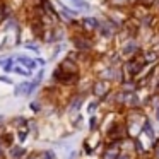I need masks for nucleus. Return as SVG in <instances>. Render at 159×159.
I'll list each match as a JSON object with an SVG mask.
<instances>
[{
  "instance_id": "nucleus-12",
  "label": "nucleus",
  "mask_w": 159,
  "mask_h": 159,
  "mask_svg": "<svg viewBox=\"0 0 159 159\" xmlns=\"http://www.w3.org/2000/svg\"><path fill=\"white\" fill-rule=\"evenodd\" d=\"M101 123H103V115L94 113L87 118V130L89 132H101Z\"/></svg>"
},
{
  "instance_id": "nucleus-32",
  "label": "nucleus",
  "mask_w": 159,
  "mask_h": 159,
  "mask_svg": "<svg viewBox=\"0 0 159 159\" xmlns=\"http://www.w3.org/2000/svg\"><path fill=\"white\" fill-rule=\"evenodd\" d=\"M125 2H128V0H111L113 5H120V4H125Z\"/></svg>"
},
{
  "instance_id": "nucleus-1",
  "label": "nucleus",
  "mask_w": 159,
  "mask_h": 159,
  "mask_svg": "<svg viewBox=\"0 0 159 159\" xmlns=\"http://www.w3.org/2000/svg\"><path fill=\"white\" fill-rule=\"evenodd\" d=\"M123 118L127 123V134L130 139H137L142 135L144 123L149 120V113L144 108H130L123 111Z\"/></svg>"
},
{
  "instance_id": "nucleus-5",
  "label": "nucleus",
  "mask_w": 159,
  "mask_h": 159,
  "mask_svg": "<svg viewBox=\"0 0 159 159\" xmlns=\"http://www.w3.org/2000/svg\"><path fill=\"white\" fill-rule=\"evenodd\" d=\"M118 52H120L121 58H123V62H125V60H130V58H134V57L140 55L144 50H142V45L137 38H130V39H127V41H123V45L120 46Z\"/></svg>"
},
{
  "instance_id": "nucleus-29",
  "label": "nucleus",
  "mask_w": 159,
  "mask_h": 159,
  "mask_svg": "<svg viewBox=\"0 0 159 159\" xmlns=\"http://www.w3.org/2000/svg\"><path fill=\"white\" fill-rule=\"evenodd\" d=\"M11 58H12V57H0V65L4 67L5 63H9V60H11Z\"/></svg>"
},
{
  "instance_id": "nucleus-28",
  "label": "nucleus",
  "mask_w": 159,
  "mask_h": 159,
  "mask_svg": "<svg viewBox=\"0 0 159 159\" xmlns=\"http://www.w3.org/2000/svg\"><path fill=\"white\" fill-rule=\"evenodd\" d=\"M152 116H154V123H159V108L152 110Z\"/></svg>"
},
{
  "instance_id": "nucleus-22",
  "label": "nucleus",
  "mask_w": 159,
  "mask_h": 159,
  "mask_svg": "<svg viewBox=\"0 0 159 159\" xmlns=\"http://www.w3.org/2000/svg\"><path fill=\"white\" fill-rule=\"evenodd\" d=\"M82 121H84V116L80 113H77L75 116L72 118V128H75V130H77V128H80V127H82Z\"/></svg>"
},
{
  "instance_id": "nucleus-8",
  "label": "nucleus",
  "mask_w": 159,
  "mask_h": 159,
  "mask_svg": "<svg viewBox=\"0 0 159 159\" xmlns=\"http://www.w3.org/2000/svg\"><path fill=\"white\" fill-rule=\"evenodd\" d=\"M38 86H39V84H36L34 80H24V82H21V84H17V86H16L14 94L17 98L19 96H31V94L38 89Z\"/></svg>"
},
{
  "instance_id": "nucleus-7",
  "label": "nucleus",
  "mask_w": 159,
  "mask_h": 159,
  "mask_svg": "<svg viewBox=\"0 0 159 159\" xmlns=\"http://www.w3.org/2000/svg\"><path fill=\"white\" fill-rule=\"evenodd\" d=\"M121 154L120 142H106L103 151L99 152V159H118Z\"/></svg>"
},
{
  "instance_id": "nucleus-14",
  "label": "nucleus",
  "mask_w": 159,
  "mask_h": 159,
  "mask_svg": "<svg viewBox=\"0 0 159 159\" xmlns=\"http://www.w3.org/2000/svg\"><path fill=\"white\" fill-rule=\"evenodd\" d=\"M16 62H19V65L26 67V69H29V70H34L36 67H38L36 58H29V57H26V55H17L16 57Z\"/></svg>"
},
{
  "instance_id": "nucleus-18",
  "label": "nucleus",
  "mask_w": 159,
  "mask_h": 159,
  "mask_svg": "<svg viewBox=\"0 0 159 159\" xmlns=\"http://www.w3.org/2000/svg\"><path fill=\"white\" fill-rule=\"evenodd\" d=\"M12 72H16L17 75H22V77H29L33 74V70H29V69H26V67H22V65H19V63H17Z\"/></svg>"
},
{
  "instance_id": "nucleus-31",
  "label": "nucleus",
  "mask_w": 159,
  "mask_h": 159,
  "mask_svg": "<svg viewBox=\"0 0 159 159\" xmlns=\"http://www.w3.org/2000/svg\"><path fill=\"white\" fill-rule=\"evenodd\" d=\"M36 63H38V67H45L46 65V60L45 58H36Z\"/></svg>"
},
{
  "instance_id": "nucleus-16",
  "label": "nucleus",
  "mask_w": 159,
  "mask_h": 159,
  "mask_svg": "<svg viewBox=\"0 0 159 159\" xmlns=\"http://www.w3.org/2000/svg\"><path fill=\"white\" fill-rule=\"evenodd\" d=\"M26 156H28V151L22 145H12L11 147V157L12 159H24Z\"/></svg>"
},
{
  "instance_id": "nucleus-27",
  "label": "nucleus",
  "mask_w": 159,
  "mask_h": 159,
  "mask_svg": "<svg viewBox=\"0 0 159 159\" xmlns=\"http://www.w3.org/2000/svg\"><path fill=\"white\" fill-rule=\"evenodd\" d=\"M118 159H139L137 154H128V152H121Z\"/></svg>"
},
{
  "instance_id": "nucleus-15",
  "label": "nucleus",
  "mask_w": 159,
  "mask_h": 159,
  "mask_svg": "<svg viewBox=\"0 0 159 159\" xmlns=\"http://www.w3.org/2000/svg\"><path fill=\"white\" fill-rule=\"evenodd\" d=\"M103 106V103H101V99H96V98H93V99H89L86 103V111L87 115H94V113H99V108Z\"/></svg>"
},
{
  "instance_id": "nucleus-4",
  "label": "nucleus",
  "mask_w": 159,
  "mask_h": 159,
  "mask_svg": "<svg viewBox=\"0 0 159 159\" xmlns=\"http://www.w3.org/2000/svg\"><path fill=\"white\" fill-rule=\"evenodd\" d=\"M70 41H72L74 48L79 53H84V55H87V53H91L94 50V39L87 33H74Z\"/></svg>"
},
{
  "instance_id": "nucleus-11",
  "label": "nucleus",
  "mask_w": 159,
  "mask_h": 159,
  "mask_svg": "<svg viewBox=\"0 0 159 159\" xmlns=\"http://www.w3.org/2000/svg\"><path fill=\"white\" fill-rule=\"evenodd\" d=\"M142 135H144L147 140H151L152 144H154L156 139L159 137V135H157V130H156V127H154V120H152V118H149V120L144 123V128H142Z\"/></svg>"
},
{
  "instance_id": "nucleus-23",
  "label": "nucleus",
  "mask_w": 159,
  "mask_h": 159,
  "mask_svg": "<svg viewBox=\"0 0 159 159\" xmlns=\"http://www.w3.org/2000/svg\"><path fill=\"white\" fill-rule=\"evenodd\" d=\"M41 103H39V101H33L31 104H29V110L33 111V113H39V111H41Z\"/></svg>"
},
{
  "instance_id": "nucleus-3",
  "label": "nucleus",
  "mask_w": 159,
  "mask_h": 159,
  "mask_svg": "<svg viewBox=\"0 0 159 159\" xmlns=\"http://www.w3.org/2000/svg\"><path fill=\"white\" fill-rule=\"evenodd\" d=\"M115 87L116 86H115L113 82H110V80H106V79H99V77H96V79L91 82V96L103 101L106 96H110V94L113 93Z\"/></svg>"
},
{
  "instance_id": "nucleus-33",
  "label": "nucleus",
  "mask_w": 159,
  "mask_h": 159,
  "mask_svg": "<svg viewBox=\"0 0 159 159\" xmlns=\"http://www.w3.org/2000/svg\"><path fill=\"white\" fill-rule=\"evenodd\" d=\"M4 157V152H2V147H0V159Z\"/></svg>"
},
{
  "instance_id": "nucleus-30",
  "label": "nucleus",
  "mask_w": 159,
  "mask_h": 159,
  "mask_svg": "<svg viewBox=\"0 0 159 159\" xmlns=\"http://www.w3.org/2000/svg\"><path fill=\"white\" fill-rule=\"evenodd\" d=\"M0 82H4V84H12V79H9V77H5V75H0Z\"/></svg>"
},
{
  "instance_id": "nucleus-21",
  "label": "nucleus",
  "mask_w": 159,
  "mask_h": 159,
  "mask_svg": "<svg viewBox=\"0 0 159 159\" xmlns=\"http://www.w3.org/2000/svg\"><path fill=\"white\" fill-rule=\"evenodd\" d=\"M39 159H57V154L52 149H45V151L39 152Z\"/></svg>"
},
{
  "instance_id": "nucleus-10",
  "label": "nucleus",
  "mask_w": 159,
  "mask_h": 159,
  "mask_svg": "<svg viewBox=\"0 0 159 159\" xmlns=\"http://www.w3.org/2000/svg\"><path fill=\"white\" fill-rule=\"evenodd\" d=\"M82 28L84 31L87 33V34H93V33H98V29H99L101 26V21L98 17H93V16H86V17H82Z\"/></svg>"
},
{
  "instance_id": "nucleus-34",
  "label": "nucleus",
  "mask_w": 159,
  "mask_h": 159,
  "mask_svg": "<svg viewBox=\"0 0 159 159\" xmlns=\"http://www.w3.org/2000/svg\"><path fill=\"white\" fill-rule=\"evenodd\" d=\"M72 2H74V4H75V2H77V0H72Z\"/></svg>"
},
{
  "instance_id": "nucleus-20",
  "label": "nucleus",
  "mask_w": 159,
  "mask_h": 159,
  "mask_svg": "<svg viewBox=\"0 0 159 159\" xmlns=\"http://www.w3.org/2000/svg\"><path fill=\"white\" fill-rule=\"evenodd\" d=\"M29 132H31V130H29V127L19 128V130H17V140H19V144H22V142L29 137Z\"/></svg>"
},
{
  "instance_id": "nucleus-9",
  "label": "nucleus",
  "mask_w": 159,
  "mask_h": 159,
  "mask_svg": "<svg viewBox=\"0 0 159 159\" xmlns=\"http://www.w3.org/2000/svg\"><path fill=\"white\" fill-rule=\"evenodd\" d=\"M58 67L65 74H69V75H80V65H79V62H75V60L63 58L62 62L58 63Z\"/></svg>"
},
{
  "instance_id": "nucleus-13",
  "label": "nucleus",
  "mask_w": 159,
  "mask_h": 159,
  "mask_svg": "<svg viewBox=\"0 0 159 159\" xmlns=\"http://www.w3.org/2000/svg\"><path fill=\"white\" fill-rule=\"evenodd\" d=\"M142 55H144L147 65H157V62H159V50L147 48V50H144V52H142Z\"/></svg>"
},
{
  "instance_id": "nucleus-17",
  "label": "nucleus",
  "mask_w": 159,
  "mask_h": 159,
  "mask_svg": "<svg viewBox=\"0 0 159 159\" xmlns=\"http://www.w3.org/2000/svg\"><path fill=\"white\" fill-rule=\"evenodd\" d=\"M12 125H14V127L19 130V128H24V127H28V125H29V120H28L26 116H16L14 120H12Z\"/></svg>"
},
{
  "instance_id": "nucleus-24",
  "label": "nucleus",
  "mask_w": 159,
  "mask_h": 159,
  "mask_svg": "<svg viewBox=\"0 0 159 159\" xmlns=\"http://www.w3.org/2000/svg\"><path fill=\"white\" fill-rule=\"evenodd\" d=\"M156 2H157V0H139V4H140L142 7H145V9H152Z\"/></svg>"
},
{
  "instance_id": "nucleus-26",
  "label": "nucleus",
  "mask_w": 159,
  "mask_h": 159,
  "mask_svg": "<svg viewBox=\"0 0 159 159\" xmlns=\"http://www.w3.org/2000/svg\"><path fill=\"white\" fill-rule=\"evenodd\" d=\"M24 48L31 50V52H34V53H39V46L36 45V43H24Z\"/></svg>"
},
{
  "instance_id": "nucleus-19",
  "label": "nucleus",
  "mask_w": 159,
  "mask_h": 159,
  "mask_svg": "<svg viewBox=\"0 0 159 159\" xmlns=\"http://www.w3.org/2000/svg\"><path fill=\"white\" fill-rule=\"evenodd\" d=\"M12 142H14V139H12V135L9 134V132H5L4 135H2V139H0V145H4V147H12Z\"/></svg>"
},
{
  "instance_id": "nucleus-6",
  "label": "nucleus",
  "mask_w": 159,
  "mask_h": 159,
  "mask_svg": "<svg viewBox=\"0 0 159 159\" xmlns=\"http://www.w3.org/2000/svg\"><path fill=\"white\" fill-rule=\"evenodd\" d=\"M91 93H82V91H77V93H74L72 96H70V99L67 101V110H69V113H80V110H82V106L87 103V96H89Z\"/></svg>"
},
{
  "instance_id": "nucleus-25",
  "label": "nucleus",
  "mask_w": 159,
  "mask_h": 159,
  "mask_svg": "<svg viewBox=\"0 0 159 159\" xmlns=\"http://www.w3.org/2000/svg\"><path fill=\"white\" fill-rule=\"evenodd\" d=\"M151 154H152V157H154V159H159V142H154V144H152Z\"/></svg>"
},
{
  "instance_id": "nucleus-2",
  "label": "nucleus",
  "mask_w": 159,
  "mask_h": 159,
  "mask_svg": "<svg viewBox=\"0 0 159 159\" xmlns=\"http://www.w3.org/2000/svg\"><path fill=\"white\" fill-rule=\"evenodd\" d=\"M147 62H145L144 55H137L130 60H125L121 63V70H123V75H125V80H137L142 74L145 72L147 69Z\"/></svg>"
}]
</instances>
